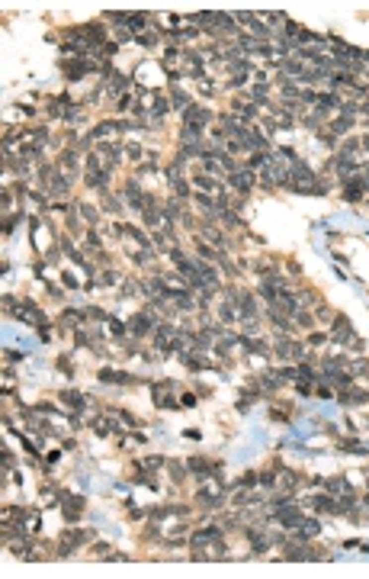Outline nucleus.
Segmentation results:
<instances>
[{"label": "nucleus", "instance_id": "nucleus-3", "mask_svg": "<svg viewBox=\"0 0 369 579\" xmlns=\"http://www.w3.org/2000/svg\"><path fill=\"white\" fill-rule=\"evenodd\" d=\"M128 329H132V331H135V335H141V331H148V319H141V316H135V319H132V325H128Z\"/></svg>", "mask_w": 369, "mask_h": 579}, {"label": "nucleus", "instance_id": "nucleus-4", "mask_svg": "<svg viewBox=\"0 0 369 579\" xmlns=\"http://www.w3.org/2000/svg\"><path fill=\"white\" fill-rule=\"evenodd\" d=\"M360 110H363V116H369V100H366V103H363V106H360Z\"/></svg>", "mask_w": 369, "mask_h": 579}, {"label": "nucleus", "instance_id": "nucleus-1", "mask_svg": "<svg viewBox=\"0 0 369 579\" xmlns=\"http://www.w3.org/2000/svg\"><path fill=\"white\" fill-rule=\"evenodd\" d=\"M231 183H235V190H238V193H247V190H250V183H254V177H250L247 171H235V174H231Z\"/></svg>", "mask_w": 369, "mask_h": 579}, {"label": "nucleus", "instance_id": "nucleus-2", "mask_svg": "<svg viewBox=\"0 0 369 579\" xmlns=\"http://www.w3.org/2000/svg\"><path fill=\"white\" fill-rule=\"evenodd\" d=\"M202 122H209V113L202 106H186V126H202Z\"/></svg>", "mask_w": 369, "mask_h": 579}]
</instances>
